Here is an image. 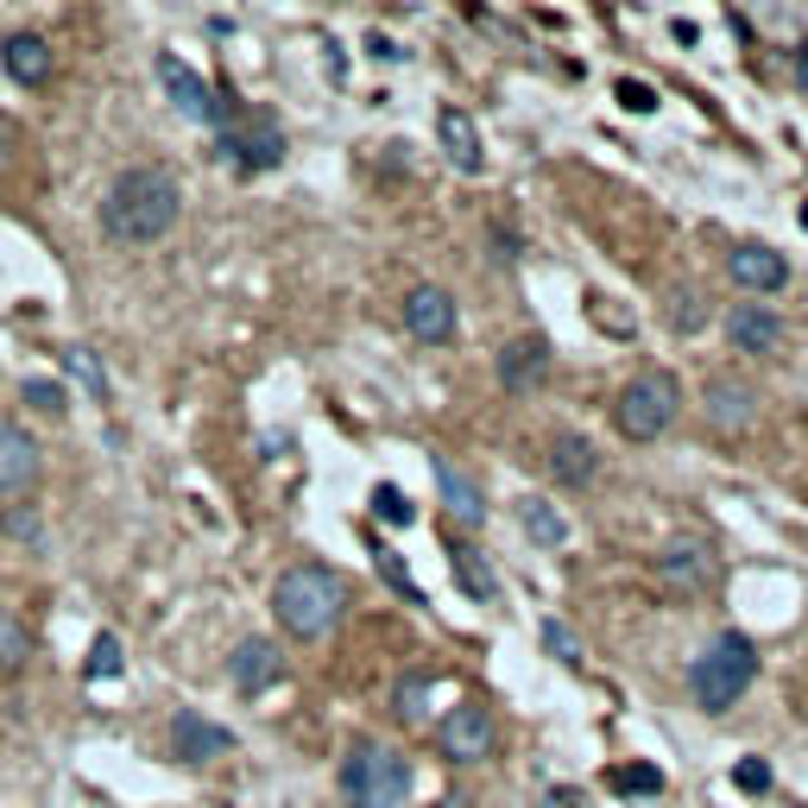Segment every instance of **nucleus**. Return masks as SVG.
<instances>
[{
    "instance_id": "f257e3e1",
    "label": "nucleus",
    "mask_w": 808,
    "mask_h": 808,
    "mask_svg": "<svg viewBox=\"0 0 808 808\" xmlns=\"http://www.w3.org/2000/svg\"><path fill=\"white\" fill-rule=\"evenodd\" d=\"M177 209H183V190L165 165H133L108 183L101 197V234L121 240V247H152L177 227Z\"/></svg>"
},
{
    "instance_id": "f03ea898",
    "label": "nucleus",
    "mask_w": 808,
    "mask_h": 808,
    "mask_svg": "<svg viewBox=\"0 0 808 808\" xmlns=\"http://www.w3.org/2000/svg\"><path fill=\"white\" fill-rule=\"evenodd\" d=\"M341 606H348V581L323 569V562H298V569H284L272 587V613L278 626L291 631V638H328L335 619H341Z\"/></svg>"
},
{
    "instance_id": "7ed1b4c3",
    "label": "nucleus",
    "mask_w": 808,
    "mask_h": 808,
    "mask_svg": "<svg viewBox=\"0 0 808 808\" xmlns=\"http://www.w3.org/2000/svg\"><path fill=\"white\" fill-rule=\"evenodd\" d=\"M752 682H758V644L745 631H720V638L688 663V695H695L702 714H727Z\"/></svg>"
},
{
    "instance_id": "20e7f679",
    "label": "nucleus",
    "mask_w": 808,
    "mask_h": 808,
    "mask_svg": "<svg viewBox=\"0 0 808 808\" xmlns=\"http://www.w3.org/2000/svg\"><path fill=\"white\" fill-rule=\"evenodd\" d=\"M341 796H348V808H404V796H411L404 752L379 745V739H354L341 758Z\"/></svg>"
},
{
    "instance_id": "39448f33",
    "label": "nucleus",
    "mask_w": 808,
    "mask_h": 808,
    "mask_svg": "<svg viewBox=\"0 0 808 808\" xmlns=\"http://www.w3.org/2000/svg\"><path fill=\"white\" fill-rule=\"evenodd\" d=\"M676 417H682V385H676V373H663V367L631 373L626 385H619V399H613V424H619V436H631V442H656Z\"/></svg>"
},
{
    "instance_id": "423d86ee",
    "label": "nucleus",
    "mask_w": 808,
    "mask_h": 808,
    "mask_svg": "<svg viewBox=\"0 0 808 808\" xmlns=\"http://www.w3.org/2000/svg\"><path fill=\"white\" fill-rule=\"evenodd\" d=\"M215 146H222V158L240 165V171H272V165H284V126H278L272 114H234Z\"/></svg>"
},
{
    "instance_id": "0eeeda50",
    "label": "nucleus",
    "mask_w": 808,
    "mask_h": 808,
    "mask_svg": "<svg viewBox=\"0 0 808 808\" xmlns=\"http://www.w3.org/2000/svg\"><path fill=\"white\" fill-rule=\"evenodd\" d=\"M158 82H165V96H171V108L183 114V121H202V126H227L234 121V96H215L209 82H202L183 57H158Z\"/></svg>"
},
{
    "instance_id": "6e6552de",
    "label": "nucleus",
    "mask_w": 808,
    "mask_h": 808,
    "mask_svg": "<svg viewBox=\"0 0 808 808\" xmlns=\"http://www.w3.org/2000/svg\"><path fill=\"white\" fill-rule=\"evenodd\" d=\"M436 745H442V758H454V764H474V758L493 752V714L480 702H454L449 720L436 727Z\"/></svg>"
},
{
    "instance_id": "1a4fd4ad",
    "label": "nucleus",
    "mask_w": 808,
    "mask_h": 808,
    "mask_svg": "<svg viewBox=\"0 0 808 808\" xmlns=\"http://www.w3.org/2000/svg\"><path fill=\"white\" fill-rule=\"evenodd\" d=\"M234 752V732L222 727V720H209V714H197V707H183L171 720V758L177 764H215V758Z\"/></svg>"
},
{
    "instance_id": "9d476101",
    "label": "nucleus",
    "mask_w": 808,
    "mask_h": 808,
    "mask_svg": "<svg viewBox=\"0 0 808 808\" xmlns=\"http://www.w3.org/2000/svg\"><path fill=\"white\" fill-rule=\"evenodd\" d=\"M404 328L417 335V341H454V328H461V310H454V298L442 291V284H417L411 298H404Z\"/></svg>"
},
{
    "instance_id": "9b49d317",
    "label": "nucleus",
    "mask_w": 808,
    "mask_h": 808,
    "mask_svg": "<svg viewBox=\"0 0 808 808\" xmlns=\"http://www.w3.org/2000/svg\"><path fill=\"white\" fill-rule=\"evenodd\" d=\"M727 272L739 291H752V298H771V291H783L789 284V266H783L777 247H764V240H745V247L727 252Z\"/></svg>"
},
{
    "instance_id": "f8f14e48",
    "label": "nucleus",
    "mask_w": 808,
    "mask_h": 808,
    "mask_svg": "<svg viewBox=\"0 0 808 808\" xmlns=\"http://www.w3.org/2000/svg\"><path fill=\"white\" fill-rule=\"evenodd\" d=\"M727 341L739 354H752V360H764V354L783 348V316L771 310V303H732L727 316Z\"/></svg>"
},
{
    "instance_id": "ddd939ff",
    "label": "nucleus",
    "mask_w": 808,
    "mask_h": 808,
    "mask_svg": "<svg viewBox=\"0 0 808 808\" xmlns=\"http://www.w3.org/2000/svg\"><path fill=\"white\" fill-rule=\"evenodd\" d=\"M429 474H436V486H442V505H449L454 525H461V530L486 525V493H480V480L468 474V468H454L449 454H436V461H429Z\"/></svg>"
},
{
    "instance_id": "4468645a",
    "label": "nucleus",
    "mask_w": 808,
    "mask_h": 808,
    "mask_svg": "<svg viewBox=\"0 0 808 808\" xmlns=\"http://www.w3.org/2000/svg\"><path fill=\"white\" fill-rule=\"evenodd\" d=\"M656 581L676 587V594H702L707 581H714V550H707L702 537H676L670 550L656 556Z\"/></svg>"
},
{
    "instance_id": "2eb2a0df",
    "label": "nucleus",
    "mask_w": 808,
    "mask_h": 808,
    "mask_svg": "<svg viewBox=\"0 0 808 808\" xmlns=\"http://www.w3.org/2000/svg\"><path fill=\"white\" fill-rule=\"evenodd\" d=\"M227 676H234V688H240V695H266V688L284 676V656H278L272 638H240V644H234V656H227Z\"/></svg>"
},
{
    "instance_id": "dca6fc26",
    "label": "nucleus",
    "mask_w": 808,
    "mask_h": 808,
    "mask_svg": "<svg viewBox=\"0 0 808 808\" xmlns=\"http://www.w3.org/2000/svg\"><path fill=\"white\" fill-rule=\"evenodd\" d=\"M32 480H38V442H32L20 424L0 417V500L32 493Z\"/></svg>"
},
{
    "instance_id": "f3484780",
    "label": "nucleus",
    "mask_w": 808,
    "mask_h": 808,
    "mask_svg": "<svg viewBox=\"0 0 808 808\" xmlns=\"http://www.w3.org/2000/svg\"><path fill=\"white\" fill-rule=\"evenodd\" d=\"M707 424L720 429V436H745L758 424V392L739 385V379H714L707 385Z\"/></svg>"
},
{
    "instance_id": "a211bd4d",
    "label": "nucleus",
    "mask_w": 808,
    "mask_h": 808,
    "mask_svg": "<svg viewBox=\"0 0 808 808\" xmlns=\"http://www.w3.org/2000/svg\"><path fill=\"white\" fill-rule=\"evenodd\" d=\"M543 373H550V341H543V335H518V341L500 348V385L505 392H530V385H543Z\"/></svg>"
},
{
    "instance_id": "6ab92c4d",
    "label": "nucleus",
    "mask_w": 808,
    "mask_h": 808,
    "mask_svg": "<svg viewBox=\"0 0 808 808\" xmlns=\"http://www.w3.org/2000/svg\"><path fill=\"white\" fill-rule=\"evenodd\" d=\"M436 133H442V152H449L454 171H468V177L486 171V152H480V126H474V114H468V108H442V114H436Z\"/></svg>"
},
{
    "instance_id": "aec40b11",
    "label": "nucleus",
    "mask_w": 808,
    "mask_h": 808,
    "mask_svg": "<svg viewBox=\"0 0 808 808\" xmlns=\"http://www.w3.org/2000/svg\"><path fill=\"white\" fill-rule=\"evenodd\" d=\"M594 468H601V449H594L581 429H562V436L550 442V474L562 480V486H587Z\"/></svg>"
},
{
    "instance_id": "412c9836",
    "label": "nucleus",
    "mask_w": 808,
    "mask_h": 808,
    "mask_svg": "<svg viewBox=\"0 0 808 808\" xmlns=\"http://www.w3.org/2000/svg\"><path fill=\"white\" fill-rule=\"evenodd\" d=\"M7 76H13L20 89H45L50 82V45L38 32H13V38H7Z\"/></svg>"
},
{
    "instance_id": "4be33fe9",
    "label": "nucleus",
    "mask_w": 808,
    "mask_h": 808,
    "mask_svg": "<svg viewBox=\"0 0 808 808\" xmlns=\"http://www.w3.org/2000/svg\"><path fill=\"white\" fill-rule=\"evenodd\" d=\"M518 525H525V537L543 543V550H562V543H569V518H562L543 493H525V500H518Z\"/></svg>"
},
{
    "instance_id": "5701e85b",
    "label": "nucleus",
    "mask_w": 808,
    "mask_h": 808,
    "mask_svg": "<svg viewBox=\"0 0 808 808\" xmlns=\"http://www.w3.org/2000/svg\"><path fill=\"white\" fill-rule=\"evenodd\" d=\"M449 569H454V581L474 594V601H500V581H493V562L474 550V543H454L449 537Z\"/></svg>"
},
{
    "instance_id": "b1692460",
    "label": "nucleus",
    "mask_w": 808,
    "mask_h": 808,
    "mask_svg": "<svg viewBox=\"0 0 808 808\" xmlns=\"http://www.w3.org/2000/svg\"><path fill=\"white\" fill-rule=\"evenodd\" d=\"M25 651H32V638H25V626L0 606V676H13V670H25Z\"/></svg>"
},
{
    "instance_id": "393cba45",
    "label": "nucleus",
    "mask_w": 808,
    "mask_h": 808,
    "mask_svg": "<svg viewBox=\"0 0 808 808\" xmlns=\"http://www.w3.org/2000/svg\"><path fill=\"white\" fill-rule=\"evenodd\" d=\"M126 670V651H121V638L114 631H101L96 644H89V682H114Z\"/></svg>"
},
{
    "instance_id": "a878e982",
    "label": "nucleus",
    "mask_w": 808,
    "mask_h": 808,
    "mask_svg": "<svg viewBox=\"0 0 808 808\" xmlns=\"http://www.w3.org/2000/svg\"><path fill=\"white\" fill-rule=\"evenodd\" d=\"M64 367H70V373L82 379V392H89L96 404L108 399V373H101V360H96L89 348H70V354H64Z\"/></svg>"
},
{
    "instance_id": "bb28decb",
    "label": "nucleus",
    "mask_w": 808,
    "mask_h": 808,
    "mask_svg": "<svg viewBox=\"0 0 808 808\" xmlns=\"http://www.w3.org/2000/svg\"><path fill=\"white\" fill-rule=\"evenodd\" d=\"M373 518H385V525H411V518H417V505L404 500L392 480H379V486H373Z\"/></svg>"
},
{
    "instance_id": "cd10ccee",
    "label": "nucleus",
    "mask_w": 808,
    "mask_h": 808,
    "mask_svg": "<svg viewBox=\"0 0 808 808\" xmlns=\"http://www.w3.org/2000/svg\"><path fill=\"white\" fill-rule=\"evenodd\" d=\"M613 789H619V796H656V789H663V771H656V764H626V771H613Z\"/></svg>"
},
{
    "instance_id": "c85d7f7f",
    "label": "nucleus",
    "mask_w": 808,
    "mask_h": 808,
    "mask_svg": "<svg viewBox=\"0 0 808 808\" xmlns=\"http://www.w3.org/2000/svg\"><path fill=\"white\" fill-rule=\"evenodd\" d=\"M20 399L32 404V411H45V417H57V411L70 404V392H64L57 379H25V385H20Z\"/></svg>"
},
{
    "instance_id": "c756f323",
    "label": "nucleus",
    "mask_w": 808,
    "mask_h": 808,
    "mask_svg": "<svg viewBox=\"0 0 808 808\" xmlns=\"http://www.w3.org/2000/svg\"><path fill=\"white\" fill-rule=\"evenodd\" d=\"M543 644H550V656H562L569 670H581V638L562 619H543Z\"/></svg>"
},
{
    "instance_id": "7c9ffc66",
    "label": "nucleus",
    "mask_w": 808,
    "mask_h": 808,
    "mask_svg": "<svg viewBox=\"0 0 808 808\" xmlns=\"http://www.w3.org/2000/svg\"><path fill=\"white\" fill-rule=\"evenodd\" d=\"M373 562H379V575L392 581V587H399L404 601H411V606H424V587H417V581H411V575L399 569V556H392V550H373Z\"/></svg>"
},
{
    "instance_id": "2f4dec72",
    "label": "nucleus",
    "mask_w": 808,
    "mask_h": 808,
    "mask_svg": "<svg viewBox=\"0 0 808 808\" xmlns=\"http://www.w3.org/2000/svg\"><path fill=\"white\" fill-rule=\"evenodd\" d=\"M429 676H411V682H399V720H424L429 714Z\"/></svg>"
},
{
    "instance_id": "473e14b6",
    "label": "nucleus",
    "mask_w": 808,
    "mask_h": 808,
    "mask_svg": "<svg viewBox=\"0 0 808 808\" xmlns=\"http://www.w3.org/2000/svg\"><path fill=\"white\" fill-rule=\"evenodd\" d=\"M732 783H739L745 796H764V789H771V764H764V758H739V764H732Z\"/></svg>"
},
{
    "instance_id": "72a5a7b5",
    "label": "nucleus",
    "mask_w": 808,
    "mask_h": 808,
    "mask_svg": "<svg viewBox=\"0 0 808 808\" xmlns=\"http://www.w3.org/2000/svg\"><path fill=\"white\" fill-rule=\"evenodd\" d=\"M619 101H626L631 114H651V108H656V89H651V82H638V76H626V82H619Z\"/></svg>"
},
{
    "instance_id": "f704fd0d",
    "label": "nucleus",
    "mask_w": 808,
    "mask_h": 808,
    "mask_svg": "<svg viewBox=\"0 0 808 808\" xmlns=\"http://www.w3.org/2000/svg\"><path fill=\"white\" fill-rule=\"evenodd\" d=\"M0 530H7V537H20V543H38V537H45L32 512H0Z\"/></svg>"
},
{
    "instance_id": "c9c22d12",
    "label": "nucleus",
    "mask_w": 808,
    "mask_h": 808,
    "mask_svg": "<svg viewBox=\"0 0 808 808\" xmlns=\"http://www.w3.org/2000/svg\"><path fill=\"white\" fill-rule=\"evenodd\" d=\"M695 303H702V298L682 284V291H676V310H670V323H676V328H695V323H702V310H695Z\"/></svg>"
},
{
    "instance_id": "e433bc0d",
    "label": "nucleus",
    "mask_w": 808,
    "mask_h": 808,
    "mask_svg": "<svg viewBox=\"0 0 808 808\" xmlns=\"http://www.w3.org/2000/svg\"><path fill=\"white\" fill-rule=\"evenodd\" d=\"M13 152H20V133H13V121H7V114H0V171L13 165Z\"/></svg>"
},
{
    "instance_id": "4c0bfd02",
    "label": "nucleus",
    "mask_w": 808,
    "mask_h": 808,
    "mask_svg": "<svg viewBox=\"0 0 808 808\" xmlns=\"http://www.w3.org/2000/svg\"><path fill=\"white\" fill-rule=\"evenodd\" d=\"M367 50H373L379 64H399V57H404V50L392 45V38H385V32H373V38H367Z\"/></svg>"
},
{
    "instance_id": "58836bf2",
    "label": "nucleus",
    "mask_w": 808,
    "mask_h": 808,
    "mask_svg": "<svg viewBox=\"0 0 808 808\" xmlns=\"http://www.w3.org/2000/svg\"><path fill=\"white\" fill-rule=\"evenodd\" d=\"M550 808H587V796L581 789H550Z\"/></svg>"
},
{
    "instance_id": "ea45409f",
    "label": "nucleus",
    "mask_w": 808,
    "mask_h": 808,
    "mask_svg": "<svg viewBox=\"0 0 808 808\" xmlns=\"http://www.w3.org/2000/svg\"><path fill=\"white\" fill-rule=\"evenodd\" d=\"M436 808H468V796H449V803H436Z\"/></svg>"
},
{
    "instance_id": "a19ab883",
    "label": "nucleus",
    "mask_w": 808,
    "mask_h": 808,
    "mask_svg": "<svg viewBox=\"0 0 808 808\" xmlns=\"http://www.w3.org/2000/svg\"><path fill=\"white\" fill-rule=\"evenodd\" d=\"M796 70H803V82H808V50H803V57H796Z\"/></svg>"
},
{
    "instance_id": "79ce46f5",
    "label": "nucleus",
    "mask_w": 808,
    "mask_h": 808,
    "mask_svg": "<svg viewBox=\"0 0 808 808\" xmlns=\"http://www.w3.org/2000/svg\"><path fill=\"white\" fill-rule=\"evenodd\" d=\"M803 227H808V202H803Z\"/></svg>"
},
{
    "instance_id": "37998d69",
    "label": "nucleus",
    "mask_w": 808,
    "mask_h": 808,
    "mask_svg": "<svg viewBox=\"0 0 808 808\" xmlns=\"http://www.w3.org/2000/svg\"><path fill=\"white\" fill-rule=\"evenodd\" d=\"M803 417H808V404H803Z\"/></svg>"
}]
</instances>
